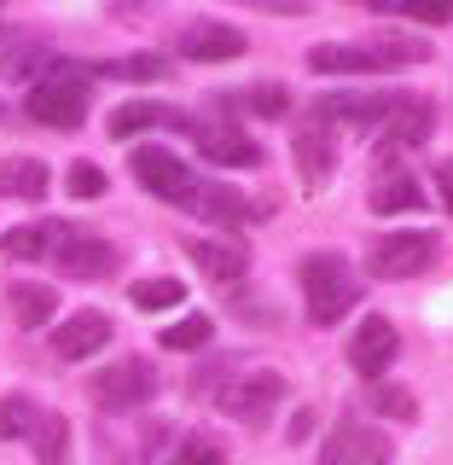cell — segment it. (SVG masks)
<instances>
[{
	"mask_svg": "<svg viewBox=\"0 0 453 465\" xmlns=\"http://www.w3.org/2000/svg\"><path fill=\"white\" fill-rule=\"evenodd\" d=\"M384 454H389V448L378 442V436L360 430V419H338V430H331L320 465H372V460H384Z\"/></svg>",
	"mask_w": 453,
	"mask_h": 465,
	"instance_id": "obj_17",
	"label": "cell"
},
{
	"mask_svg": "<svg viewBox=\"0 0 453 465\" xmlns=\"http://www.w3.org/2000/svg\"><path fill=\"white\" fill-rule=\"evenodd\" d=\"M87 94H94V87H87V70L70 64V58H53V64L29 82L24 111L35 116V123H47V128H82Z\"/></svg>",
	"mask_w": 453,
	"mask_h": 465,
	"instance_id": "obj_2",
	"label": "cell"
},
{
	"mask_svg": "<svg viewBox=\"0 0 453 465\" xmlns=\"http://www.w3.org/2000/svg\"><path fill=\"white\" fill-rule=\"evenodd\" d=\"M436 193H442V210L453 215V157H442V163H436Z\"/></svg>",
	"mask_w": 453,
	"mask_h": 465,
	"instance_id": "obj_34",
	"label": "cell"
},
{
	"mask_svg": "<svg viewBox=\"0 0 453 465\" xmlns=\"http://www.w3.org/2000/svg\"><path fill=\"white\" fill-rule=\"evenodd\" d=\"M186 256L198 262V273L203 280H215V285H232V280H244V268H251V251H244L239 239H186Z\"/></svg>",
	"mask_w": 453,
	"mask_h": 465,
	"instance_id": "obj_14",
	"label": "cell"
},
{
	"mask_svg": "<svg viewBox=\"0 0 453 465\" xmlns=\"http://www.w3.org/2000/svg\"><path fill=\"white\" fill-rule=\"evenodd\" d=\"M53 262H58V273L64 280H105V273H116V244L111 239H99V232H87V227H76V222H64V239L53 244Z\"/></svg>",
	"mask_w": 453,
	"mask_h": 465,
	"instance_id": "obj_5",
	"label": "cell"
},
{
	"mask_svg": "<svg viewBox=\"0 0 453 465\" xmlns=\"http://www.w3.org/2000/svg\"><path fill=\"white\" fill-rule=\"evenodd\" d=\"M41 419V407L29 396H0V442H12V436H29Z\"/></svg>",
	"mask_w": 453,
	"mask_h": 465,
	"instance_id": "obj_27",
	"label": "cell"
},
{
	"mask_svg": "<svg viewBox=\"0 0 453 465\" xmlns=\"http://www.w3.org/2000/svg\"><path fill=\"white\" fill-rule=\"evenodd\" d=\"M210 338H215L210 314H186V320H174V326H163V349H203Z\"/></svg>",
	"mask_w": 453,
	"mask_h": 465,
	"instance_id": "obj_28",
	"label": "cell"
},
{
	"mask_svg": "<svg viewBox=\"0 0 453 465\" xmlns=\"http://www.w3.org/2000/svg\"><path fill=\"white\" fill-rule=\"evenodd\" d=\"M99 76H123V82H163L169 64L163 58H116V64H99Z\"/></svg>",
	"mask_w": 453,
	"mask_h": 465,
	"instance_id": "obj_30",
	"label": "cell"
},
{
	"mask_svg": "<svg viewBox=\"0 0 453 465\" xmlns=\"http://www.w3.org/2000/svg\"><path fill=\"white\" fill-rule=\"evenodd\" d=\"M64 193H70V198H99V193H105V169H99V163H87V157H82V163H70V174H64Z\"/></svg>",
	"mask_w": 453,
	"mask_h": 465,
	"instance_id": "obj_31",
	"label": "cell"
},
{
	"mask_svg": "<svg viewBox=\"0 0 453 465\" xmlns=\"http://www.w3.org/2000/svg\"><path fill=\"white\" fill-rule=\"evenodd\" d=\"M41 58H47V64H53V53L41 47V41H24L18 53H6V70H12V76H29V70H35Z\"/></svg>",
	"mask_w": 453,
	"mask_h": 465,
	"instance_id": "obj_33",
	"label": "cell"
},
{
	"mask_svg": "<svg viewBox=\"0 0 453 465\" xmlns=\"http://www.w3.org/2000/svg\"><path fill=\"white\" fill-rule=\"evenodd\" d=\"M291 152H297V169H302V181H309V186H326L331 169H338V145H331V128H320V116L297 128Z\"/></svg>",
	"mask_w": 453,
	"mask_h": 465,
	"instance_id": "obj_15",
	"label": "cell"
},
{
	"mask_svg": "<svg viewBox=\"0 0 453 465\" xmlns=\"http://www.w3.org/2000/svg\"><path fill=\"white\" fill-rule=\"evenodd\" d=\"M169 465H222V448H215L210 436H186V442L174 448Z\"/></svg>",
	"mask_w": 453,
	"mask_h": 465,
	"instance_id": "obj_32",
	"label": "cell"
},
{
	"mask_svg": "<svg viewBox=\"0 0 453 465\" xmlns=\"http://www.w3.org/2000/svg\"><path fill=\"white\" fill-rule=\"evenodd\" d=\"M128 169H134V181H140L152 198H163V203H186V210H192L198 181H192V169H186L174 152H163V145H140V152L128 157Z\"/></svg>",
	"mask_w": 453,
	"mask_h": 465,
	"instance_id": "obj_4",
	"label": "cell"
},
{
	"mask_svg": "<svg viewBox=\"0 0 453 465\" xmlns=\"http://www.w3.org/2000/svg\"><path fill=\"white\" fill-rule=\"evenodd\" d=\"M280 396H285V372L251 367V372H239V378L222 390V407H227L232 419H244V425H268L273 407H280Z\"/></svg>",
	"mask_w": 453,
	"mask_h": 465,
	"instance_id": "obj_7",
	"label": "cell"
},
{
	"mask_svg": "<svg viewBox=\"0 0 453 465\" xmlns=\"http://www.w3.org/2000/svg\"><path fill=\"white\" fill-rule=\"evenodd\" d=\"M436 262V232L413 227V232H384L372 244V273L378 280H419Z\"/></svg>",
	"mask_w": 453,
	"mask_h": 465,
	"instance_id": "obj_8",
	"label": "cell"
},
{
	"mask_svg": "<svg viewBox=\"0 0 453 465\" xmlns=\"http://www.w3.org/2000/svg\"><path fill=\"white\" fill-rule=\"evenodd\" d=\"M181 297H186V285L169 280V273H152V280H140L134 291H128V302H134V309H145V314H163V309H174Z\"/></svg>",
	"mask_w": 453,
	"mask_h": 465,
	"instance_id": "obj_26",
	"label": "cell"
},
{
	"mask_svg": "<svg viewBox=\"0 0 453 465\" xmlns=\"http://www.w3.org/2000/svg\"><path fill=\"white\" fill-rule=\"evenodd\" d=\"M372 407H378L384 419H396V425H407V419H419V401L407 396L401 384H384V378L372 384Z\"/></svg>",
	"mask_w": 453,
	"mask_h": 465,
	"instance_id": "obj_29",
	"label": "cell"
},
{
	"mask_svg": "<svg viewBox=\"0 0 453 465\" xmlns=\"http://www.w3.org/2000/svg\"><path fill=\"white\" fill-rule=\"evenodd\" d=\"M105 343H111V320L99 309H82V314H70L64 326H53V355L58 361H94Z\"/></svg>",
	"mask_w": 453,
	"mask_h": 465,
	"instance_id": "obj_13",
	"label": "cell"
},
{
	"mask_svg": "<svg viewBox=\"0 0 453 465\" xmlns=\"http://www.w3.org/2000/svg\"><path fill=\"white\" fill-rule=\"evenodd\" d=\"M367 203H372L378 215H407V210H419V203H425V186H419L407 169H389L384 181L367 193Z\"/></svg>",
	"mask_w": 453,
	"mask_h": 465,
	"instance_id": "obj_21",
	"label": "cell"
},
{
	"mask_svg": "<svg viewBox=\"0 0 453 465\" xmlns=\"http://www.w3.org/2000/svg\"><path fill=\"white\" fill-rule=\"evenodd\" d=\"M430 47H413V41H326V47L309 53L314 76H372V70H401L419 64Z\"/></svg>",
	"mask_w": 453,
	"mask_h": 465,
	"instance_id": "obj_3",
	"label": "cell"
},
{
	"mask_svg": "<svg viewBox=\"0 0 453 465\" xmlns=\"http://www.w3.org/2000/svg\"><path fill=\"white\" fill-rule=\"evenodd\" d=\"M152 396H157V367L140 361V355L116 361V367H105V372H94V401L105 407V413H128V407H140Z\"/></svg>",
	"mask_w": 453,
	"mask_h": 465,
	"instance_id": "obj_6",
	"label": "cell"
},
{
	"mask_svg": "<svg viewBox=\"0 0 453 465\" xmlns=\"http://www.w3.org/2000/svg\"><path fill=\"white\" fill-rule=\"evenodd\" d=\"M396 355H401V331L389 326L384 314H367L355 326V338H349V367L367 372V378H384L396 367Z\"/></svg>",
	"mask_w": 453,
	"mask_h": 465,
	"instance_id": "obj_9",
	"label": "cell"
},
{
	"mask_svg": "<svg viewBox=\"0 0 453 465\" xmlns=\"http://www.w3.org/2000/svg\"><path fill=\"white\" fill-rule=\"evenodd\" d=\"M314 407H297V413H291V436H297V442H302V436H314Z\"/></svg>",
	"mask_w": 453,
	"mask_h": 465,
	"instance_id": "obj_35",
	"label": "cell"
},
{
	"mask_svg": "<svg viewBox=\"0 0 453 465\" xmlns=\"http://www.w3.org/2000/svg\"><path fill=\"white\" fill-rule=\"evenodd\" d=\"M297 285H302V309H309L314 326H338L360 297L355 262L338 256V251H309L302 268H297Z\"/></svg>",
	"mask_w": 453,
	"mask_h": 465,
	"instance_id": "obj_1",
	"label": "cell"
},
{
	"mask_svg": "<svg viewBox=\"0 0 453 465\" xmlns=\"http://www.w3.org/2000/svg\"><path fill=\"white\" fill-rule=\"evenodd\" d=\"M6 297H12V314H18V326H29V331H47V320L58 314V297H53L47 285H35V280H18Z\"/></svg>",
	"mask_w": 453,
	"mask_h": 465,
	"instance_id": "obj_23",
	"label": "cell"
},
{
	"mask_svg": "<svg viewBox=\"0 0 453 465\" xmlns=\"http://www.w3.org/2000/svg\"><path fill=\"white\" fill-rule=\"evenodd\" d=\"M192 210H198V215H210V222H222V227H239V222H244L239 193H232V186H215V181H198Z\"/></svg>",
	"mask_w": 453,
	"mask_h": 465,
	"instance_id": "obj_25",
	"label": "cell"
},
{
	"mask_svg": "<svg viewBox=\"0 0 453 465\" xmlns=\"http://www.w3.org/2000/svg\"><path fill=\"white\" fill-rule=\"evenodd\" d=\"M58 239H64V222H24V227H12L6 239H0V251L12 262H35V256H53Z\"/></svg>",
	"mask_w": 453,
	"mask_h": 465,
	"instance_id": "obj_22",
	"label": "cell"
},
{
	"mask_svg": "<svg viewBox=\"0 0 453 465\" xmlns=\"http://www.w3.org/2000/svg\"><path fill=\"white\" fill-rule=\"evenodd\" d=\"M186 134H198V152L210 163H227V169H256L261 163V145L244 134L239 123H186Z\"/></svg>",
	"mask_w": 453,
	"mask_h": 465,
	"instance_id": "obj_11",
	"label": "cell"
},
{
	"mask_svg": "<svg viewBox=\"0 0 453 465\" xmlns=\"http://www.w3.org/2000/svg\"><path fill=\"white\" fill-rule=\"evenodd\" d=\"M29 442H35L41 465H70V419L64 413H41L35 430H29Z\"/></svg>",
	"mask_w": 453,
	"mask_h": 465,
	"instance_id": "obj_24",
	"label": "cell"
},
{
	"mask_svg": "<svg viewBox=\"0 0 453 465\" xmlns=\"http://www.w3.org/2000/svg\"><path fill=\"white\" fill-rule=\"evenodd\" d=\"M430 128H436V111L425 105V99H407L401 94V105L389 111V123L378 128V140H384V145H425Z\"/></svg>",
	"mask_w": 453,
	"mask_h": 465,
	"instance_id": "obj_18",
	"label": "cell"
},
{
	"mask_svg": "<svg viewBox=\"0 0 453 465\" xmlns=\"http://www.w3.org/2000/svg\"><path fill=\"white\" fill-rule=\"evenodd\" d=\"M222 111L285 116V111H291V87H285V82H251V87H239V94H222Z\"/></svg>",
	"mask_w": 453,
	"mask_h": 465,
	"instance_id": "obj_20",
	"label": "cell"
},
{
	"mask_svg": "<svg viewBox=\"0 0 453 465\" xmlns=\"http://www.w3.org/2000/svg\"><path fill=\"white\" fill-rule=\"evenodd\" d=\"M401 105V94H331V99H320V123L326 128H384L389 123V111Z\"/></svg>",
	"mask_w": 453,
	"mask_h": 465,
	"instance_id": "obj_10",
	"label": "cell"
},
{
	"mask_svg": "<svg viewBox=\"0 0 453 465\" xmlns=\"http://www.w3.org/2000/svg\"><path fill=\"white\" fill-rule=\"evenodd\" d=\"M251 41H244V29L232 24H215V18H198L181 29V53L198 58V64H227V58H239Z\"/></svg>",
	"mask_w": 453,
	"mask_h": 465,
	"instance_id": "obj_12",
	"label": "cell"
},
{
	"mask_svg": "<svg viewBox=\"0 0 453 465\" xmlns=\"http://www.w3.org/2000/svg\"><path fill=\"white\" fill-rule=\"evenodd\" d=\"M47 186H53V174L41 157H0V198L35 203V198H47Z\"/></svg>",
	"mask_w": 453,
	"mask_h": 465,
	"instance_id": "obj_19",
	"label": "cell"
},
{
	"mask_svg": "<svg viewBox=\"0 0 453 465\" xmlns=\"http://www.w3.org/2000/svg\"><path fill=\"white\" fill-rule=\"evenodd\" d=\"M105 128H111V140H134V134H145V128H186V116L157 105V99H128V105L111 111Z\"/></svg>",
	"mask_w": 453,
	"mask_h": 465,
	"instance_id": "obj_16",
	"label": "cell"
}]
</instances>
